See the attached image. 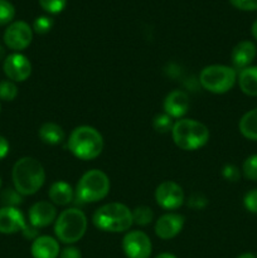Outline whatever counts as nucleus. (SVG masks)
I'll return each mask as SVG.
<instances>
[{
    "instance_id": "nucleus-1",
    "label": "nucleus",
    "mask_w": 257,
    "mask_h": 258,
    "mask_svg": "<svg viewBox=\"0 0 257 258\" xmlns=\"http://www.w3.org/2000/svg\"><path fill=\"white\" fill-rule=\"evenodd\" d=\"M12 180L13 188L23 197L34 196L44 185V168L35 158L23 156L13 165Z\"/></svg>"
},
{
    "instance_id": "nucleus-2",
    "label": "nucleus",
    "mask_w": 257,
    "mask_h": 258,
    "mask_svg": "<svg viewBox=\"0 0 257 258\" xmlns=\"http://www.w3.org/2000/svg\"><path fill=\"white\" fill-rule=\"evenodd\" d=\"M92 222L96 228L108 233H123L134 224L133 211L122 203H107L95 211Z\"/></svg>"
},
{
    "instance_id": "nucleus-3",
    "label": "nucleus",
    "mask_w": 257,
    "mask_h": 258,
    "mask_svg": "<svg viewBox=\"0 0 257 258\" xmlns=\"http://www.w3.org/2000/svg\"><path fill=\"white\" fill-rule=\"evenodd\" d=\"M68 150L80 160H93L103 150V138L97 128L88 125L73 128L67 140Z\"/></svg>"
},
{
    "instance_id": "nucleus-4",
    "label": "nucleus",
    "mask_w": 257,
    "mask_h": 258,
    "mask_svg": "<svg viewBox=\"0 0 257 258\" xmlns=\"http://www.w3.org/2000/svg\"><path fill=\"white\" fill-rule=\"evenodd\" d=\"M170 134L174 144L184 151H194L203 148L211 138L209 128L203 122L185 117L175 120Z\"/></svg>"
},
{
    "instance_id": "nucleus-5",
    "label": "nucleus",
    "mask_w": 257,
    "mask_h": 258,
    "mask_svg": "<svg viewBox=\"0 0 257 258\" xmlns=\"http://www.w3.org/2000/svg\"><path fill=\"white\" fill-rule=\"evenodd\" d=\"M87 226V217L81 209L67 208L58 214L54 222L55 238L68 246L75 244L83 238Z\"/></svg>"
},
{
    "instance_id": "nucleus-6",
    "label": "nucleus",
    "mask_w": 257,
    "mask_h": 258,
    "mask_svg": "<svg viewBox=\"0 0 257 258\" xmlns=\"http://www.w3.org/2000/svg\"><path fill=\"white\" fill-rule=\"evenodd\" d=\"M110 178L100 169L86 171L78 180L75 189V198L80 203L90 204L105 199L110 193Z\"/></svg>"
},
{
    "instance_id": "nucleus-7",
    "label": "nucleus",
    "mask_w": 257,
    "mask_h": 258,
    "mask_svg": "<svg viewBox=\"0 0 257 258\" xmlns=\"http://www.w3.org/2000/svg\"><path fill=\"white\" fill-rule=\"evenodd\" d=\"M199 83L208 92L223 95L229 92L237 83V71L232 66H207L199 73Z\"/></svg>"
},
{
    "instance_id": "nucleus-8",
    "label": "nucleus",
    "mask_w": 257,
    "mask_h": 258,
    "mask_svg": "<svg viewBox=\"0 0 257 258\" xmlns=\"http://www.w3.org/2000/svg\"><path fill=\"white\" fill-rule=\"evenodd\" d=\"M4 44L14 52L27 49L33 40V28L24 20L10 23L3 35Z\"/></svg>"
},
{
    "instance_id": "nucleus-9",
    "label": "nucleus",
    "mask_w": 257,
    "mask_h": 258,
    "mask_svg": "<svg viewBox=\"0 0 257 258\" xmlns=\"http://www.w3.org/2000/svg\"><path fill=\"white\" fill-rule=\"evenodd\" d=\"M155 201L160 208L165 211L179 209L185 202L183 188L173 180H165L155 189Z\"/></svg>"
},
{
    "instance_id": "nucleus-10",
    "label": "nucleus",
    "mask_w": 257,
    "mask_h": 258,
    "mask_svg": "<svg viewBox=\"0 0 257 258\" xmlns=\"http://www.w3.org/2000/svg\"><path fill=\"white\" fill-rule=\"evenodd\" d=\"M121 246L127 258H150L153 252L150 237L143 231L126 232Z\"/></svg>"
},
{
    "instance_id": "nucleus-11",
    "label": "nucleus",
    "mask_w": 257,
    "mask_h": 258,
    "mask_svg": "<svg viewBox=\"0 0 257 258\" xmlns=\"http://www.w3.org/2000/svg\"><path fill=\"white\" fill-rule=\"evenodd\" d=\"M3 71L8 80L13 82H24L32 75V63L27 55L20 52H14L7 55L3 62Z\"/></svg>"
},
{
    "instance_id": "nucleus-12",
    "label": "nucleus",
    "mask_w": 257,
    "mask_h": 258,
    "mask_svg": "<svg viewBox=\"0 0 257 258\" xmlns=\"http://www.w3.org/2000/svg\"><path fill=\"white\" fill-rule=\"evenodd\" d=\"M184 223H185L184 216L179 213H174V212H169V213L163 214V216L156 219L154 231H155V234L159 238L168 241V239L176 237L183 231Z\"/></svg>"
},
{
    "instance_id": "nucleus-13",
    "label": "nucleus",
    "mask_w": 257,
    "mask_h": 258,
    "mask_svg": "<svg viewBox=\"0 0 257 258\" xmlns=\"http://www.w3.org/2000/svg\"><path fill=\"white\" fill-rule=\"evenodd\" d=\"M28 227L29 223H27L24 214L19 208L0 207V233L14 234L18 232L24 233Z\"/></svg>"
},
{
    "instance_id": "nucleus-14",
    "label": "nucleus",
    "mask_w": 257,
    "mask_h": 258,
    "mask_svg": "<svg viewBox=\"0 0 257 258\" xmlns=\"http://www.w3.org/2000/svg\"><path fill=\"white\" fill-rule=\"evenodd\" d=\"M57 217L58 214L55 206L47 201L35 202L28 211L29 224L37 229L50 226L52 223H54Z\"/></svg>"
},
{
    "instance_id": "nucleus-15",
    "label": "nucleus",
    "mask_w": 257,
    "mask_h": 258,
    "mask_svg": "<svg viewBox=\"0 0 257 258\" xmlns=\"http://www.w3.org/2000/svg\"><path fill=\"white\" fill-rule=\"evenodd\" d=\"M189 96L181 90H174L165 96L163 108L166 115L174 120L183 118L189 110Z\"/></svg>"
},
{
    "instance_id": "nucleus-16",
    "label": "nucleus",
    "mask_w": 257,
    "mask_h": 258,
    "mask_svg": "<svg viewBox=\"0 0 257 258\" xmlns=\"http://www.w3.org/2000/svg\"><path fill=\"white\" fill-rule=\"evenodd\" d=\"M257 55V47L252 40H242L237 43L231 53L232 67L239 72L249 67Z\"/></svg>"
},
{
    "instance_id": "nucleus-17",
    "label": "nucleus",
    "mask_w": 257,
    "mask_h": 258,
    "mask_svg": "<svg viewBox=\"0 0 257 258\" xmlns=\"http://www.w3.org/2000/svg\"><path fill=\"white\" fill-rule=\"evenodd\" d=\"M33 258H58L60 253L59 242L50 236H38L30 246Z\"/></svg>"
},
{
    "instance_id": "nucleus-18",
    "label": "nucleus",
    "mask_w": 257,
    "mask_h": 258,
    "mask_svg": "<svg viewBox=\"0 0 257 258\" xmlns=\"http://www.w3.org/2000/svg\"><path fill=\"white\" fill-rule=\"evenodd\" d=\"M48 197H49L50 203H53L54 206L66 207L75 198V190L68 183L63 180H58L54 181L49 186Z\"/></svg>"
},
{
    "instance_id": "nucleus-19",
    "label": "nucleus",
    "mask_w": 257,
    "mask_h": 258,
    "mask_svg": "<svg viewBox=\"0 0 257 258\" xmlns=\"http://www.w3.org/2000/svg\"><path fill=\"white\" fill-rule=\"evenodd\" d=\"M237 83L244 95L257 97V66H249L237 72Z\"/></svg>"
},
{
    "instance_id": "nucleus-20",
    "label": "nucleus",
    "mask_w": 257,
    "mask_h": 258,
    "mask_svg": "<svg viewBox=\"0 0 257 258\" xmlns=\"http://www.w3.org/2000/svg\"><path fill=\"white\" fill-rule=\"evenodd\" d=\"M38 135L42 143L47 145H59L66 140V133L63 127L54 122H45L38 130Z\"/></svg>"
},
{
    "instance_id": "nucleus-21",
    "label": "nucleus",
    "mask_w": 257,
    "mask_h": 258,
    "mask_svg": "<svg viewBox=\"0 0 257 258\" xmlns=\"http://www.w3.org/2000/svg\"><path fill=\"white\" fill-rule=\"evenodd\" d=\"M239 133L247 140L257 141V107L247 111L238 122Z\"/></svg>"
},
{
    "instance_id": "nucleus-22",
    "label": "nucleus",
    "mask_w": 257,
    "mask_h": 258,
    "mask_svg": "<svg viewBox=\"0 0 257 258\" xmlns=\"http://www.w3.org/2000/svg\"><path fill=\"white\" fill-rule=\"evenodd\" d=\"M154 221V212L150 207L139 206L133 209V222L134 224L140 227L149 226Z\"/></svg>"
},
{
    "instance_id": "nucleus-23",
    "label": "nucleus",
    "mask_w": 257,
    "mask_h": 258,
    "mask_svg": "<svg viewBox=\"0 0 257 258\" xmlns=\"http://www.w3.org/2000/svg\"><path fill=\"white\" fill-rule=\"evenodd\" d=\"M23 203V196L14 188H7L0 193V206L18 208Z\"/></svg>"
},
{
    "instance_id": "nucleus-24",
    "label": "nucleus",
    "mask_w": 257,
    "mask_h": 258,
    "mask_svg": "<svg viewBox=\"0 0 257 258\" xmlns=\"http://www.w3.org/2000/svg\"><path fill=\"white\" fill-rule=\"evenodd\" d=\"M174 122H175V120L171 118L169 115H166L165 112L159 113V115H156L155 117H154L153 127L156 133L168 134L171 133V130H173Z\"/></svg>"
},
{
    "instance_id": "nucleus-25",
    "label": "nucleus",
    "mask_w": 257,
    "mask_h": 258,
    "mask_svg": "<svg viewBox=\"0 0 257 258\" xmlns=\"http://www.w3.org/2000/svg\"><path fill=\"white\" fill-rule=\"evenodd\" d=\"M18 96V86L10 80L0 81V101L12 102Z\"/></svg>"
},
{
    "instance_id": "nucleus-26",
    "label": "nucleus",
    "mask_w": 257,
    "mask_h": 258,
    "mask_svg": "<svg viewBox=\"0 0 257 258\" xmlns=\"http://www.w3.org/2000/svg\"><path fill=\"white\" fill-rule=\"evenodd\" d=\"M242 174L246 179L257 181V154L249 155L242 165Z\"/></svg>"
},
{
    "instance_id": "nucleus-27",
    "label": "nucleus",
    "mask_w": 257,
    "mask_h": 258,
    "mask_svg": "<svg viewBox=\"0 0 257 258\" xmlns=\"http://www.w3.org/2000/svg\"><path fill=\"white\" fill-rule=\"evenodd\" d=\"M15 17V8L9 0H0V25L13 23Z\"/></svg>"
},
{
    "instance_id": "nucleus-28",
    "label": "nucleus",
    "mask_w": 257,
    "mask_h": 258,
    "mask_svg": "<svg viewBox=\"0 0 257 258\" xmlns=\"http://www.w3.org/2000/svg\"><path fill=\"white\" fill-rule=\"evenodd\" d=\"M33 32H35L37 34H47L48 32H50V29L53 28V19L52 18L47 17V15H42V17L35 18L34 22H33Z\"/></svg>"
},
{
    "instance_id": "nucleus-29",
    "label": "nucleus",
    "mask_w": 257,
    "mask_h": 258,
    "mask_svg": "<svg viewBox=\"0 0 257 258\" xmlns=\"http://www.w3.org/2000/svg\"><path fill=\"white\" fill-rule=\"evenodd\" d=\"M40 8L49 14H59L67 5V0H38Z\"/></svg>"
},
{
    "instance_id": "nucleus-30",
    "label": "nucleus",
    "mask_w": 257,
    "mask_h": 258,
    "mask_svg": "<svg viewBox=\"0 0 257 258\" xmlns=\"http://www.w3.org/2000/svg\"><path fill=\"white\" fill-rule=\"evenodd\" d=\"M241 170L237 168L233 164H226V165L222 168V176L226 179L227 181H231V183H236L241 179Z\"/></svg>"
},
{
    "instance_id": "nucleus-31",
    "label": "nucleus",
    "mask_w": 257,
    "mask_h": 258,
    "mask_svg": "<svg viewBox=\"0 0 257 258\" xmlns=\"http://www.w3.org/2000/svg\"><path fill=\"white\" fill-rule=\"evenodd\" d=\"M243 206L249 213L257 214V189H252L244 194Z\"/></svg>"
},
{
    "instance_id": "nucleus-32",
    "label": "nucleus",
    "mask_w": 257,
    "mask_h": 258,
    "mask_svg": "<svg viewBox=\"0 0 257 258\" xmlns=\"http://www.w3.org/2000/svg\"><path fill=\"white\" fill-rule=\"evenodd\" d=\"M207 204H208V199L201 193H193L188 199V206L191 209H196V211L206 208Z\"/></svg>"
},
{
    "instance_id": "nucleus-33",
    "label": "nucleus",
    "mask_w": 257,
    "mask_h": 258,
    "mask_svg": "<svg viewBox=\"0 0 257 258\" xmlns=\"http://www.w3.org/2000/svg\"><path fill=\"white\" fill-rule=\"evenodd\" d=\"M234 8L244 12H253L257 10V0H229Z\"/></svg>"
},
{
    "instance_id": "nucleus-34",
    "label": "nucleus",
    "mask_w": 257,
    "mask_h": 258,
    "mask_svg": "<svg viewBox=\"0 0 257 258\" xmlns=\"http://www.w3.org/2000/svg\"><path fill=\"white\" fill-rule=\"evenodd\" d=\"M58 258H82V253L80 249L75 246H66L65 248L60 249L59 257Z\"/></svg>"
},
{
    "instance_id": "nucleus-35",
    "label": "nucleus",
    "mask_w": 257,
    "mask_h": 258,
    "mask_svg": "<svg viewBox=\"0 0 257 258\" xmlns=\"http://www.w3.org/2000/svg\"><path fill=\"white\" fill-rule=\"evenodd\" d=\"M10 150V144L8 141L7 138H4L3 135H0V160H3L4 158H7L8 154Z\"/></svg>"
},
{
    "instance_id": "nucleus-36",
    "label": "nucleus",
    "mask_w": 257,
    "mask_h": 258,
    "mask_svg": "<svg viewBox=\"0 0 257 258\" xmlns=\"http://www.w3.org/2000/svg\"><path fill=\"white\" fill-rule=\"evenodd\" d=\"M237 258H257V257L254 256V254L252 253V252H244V253L239 254V256L237 257Z\"/></svg>"
},
{
    "instance_id": "nucleus-37",
    "label": "nucleus",
    "mask_w": 257,
    "mask_h": 258,
    "mask_svg": "<svg viewBox=\"0 0 257 258\" xmlns=\"http://www.w3.org/2000/svg\"><path fill=\"white\" fill-rule=\"evenodd\" d=\"M251 33H252V35H253V38H254V39L257 40V20H256V22L253 23V24H252V28H251Z\"/></svg>"
},
{
    "instance_id": "nucleus-38",
    "label": "nucleus",
    "mask_w": 257,
    "mask_h": 258,
    "mask_svg": "<svg viewBox=\"0 0 257 258\" xmlns=\"http://www.w3.org/2000/svg\"><path fill=\"white\" fill-rule=\"evenodd\" d=\"M155 258H176V257L174 256V254L169 253V252H164V253L158 254V256H156Z\"/></svg>"
},
{
    "instance_id": "nucleus-39",
    "label": "nucleus",
    "mask_w": 257,
    "mask_h": 258,
    "mask_svg": "<svg viewBox=\"0 0 257 258\" xmlns=\"http://www.w3.org/2000/svg\"><path fill=\"white\" fill-rule=\"evenodd\" d=\"M5 57H7V55H5V48L0 44V62H2V60L4 62Z\"/></svg>"
},
{
    "instance_id": "nucleus-40",
    "label": "nucleus",
    "mask_w": 257,
    "mask_h": 258,
    "mask_svg": "<svg viewBox=\"0 0 257 258\" xmlns=\"http://www.w3.org/2000/svg\"><path fill=\"white\" fill-rule=\"evenodd\" d=\"M0 112H2V101H0Z\"/></svg>"
},
{
    "instance_id": "nucleus-41",
    "label": "nucleus",
    "mask_w": 257,
    "mask_h": 258,
    "mask_svg": "<svg viewBox=\"0 0 257 258\" xmlns=\"http://www.w3.org/2000/svg\"><path fill=\"white\" fill-rule=\"evenodd\" d=\"M0 188H2V179H0Z\"/></svg>"
}]
</instances>
